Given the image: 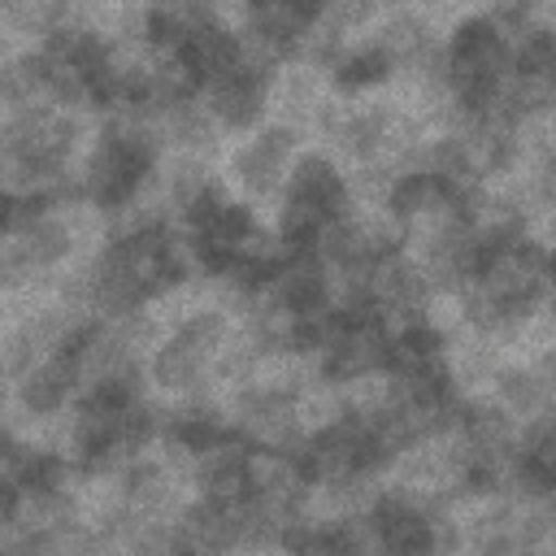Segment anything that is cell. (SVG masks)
Instances as JSON below:
<instances>
[{"label":"cell","mask_w":556,"mask_h":556,"mask_svg":"<svg viewBox=\"0 0 556 556\" xmlns=\"http://www.w3.org/2000/svg\"><path fill=\"white\" fill-rule=\"evenodd\" d=\"M491 400L521 426V421L543 417V413L552 408L556 391L547 387V378H543L530 361H504V369H500V378H495V387H491Z\"/></svg>","instance_id":"obj_2"},{"label":"cell","mask_w":556,"mask_h":556,"mask_svg":"<svg viewBox=\"0 0 556 556\" xmlns=\"http://www.w3.org/2000/svg\"><path fill=\"white\" fill-rule=\"evenodd\" d=\"M0 334H4V313H0Z\"/></svg>","instance_id":"obj_4"},{"label":"cell","mask_w":556,"mask_h":556,"mask_svg":"<svg viewBox=\"0 0 556 556\" xmlns=\"http://www.w3.org/2000/svg\"><path fill=\"white\" fill-rule=\"evenodd\" d=\"M291 408H295V421L304 426V434H317L334 421L348 417V395H343V382L330 378V374H317L308 387H300L291 395Z\"/></svg>","instance_id":"obj_3"},{"label":"cell","mask_w":556,"mask_h":556,"mask_svg":"<svg viewBox=\"0 0 556 556\" xmlns=\"http://www.w3.org/2000/svg\"><path fill=\"white\" fill-rule=\"evenodd\" d=\"M439 365H443V382L447 391L465 404V400H482L491 395L500 369H504V352L491 334L482 330H460L452 339L439 343Z\"/></svg>","instance_id":"obj_1"}]
</instances>
